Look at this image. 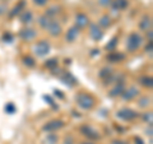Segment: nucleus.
I'll use <instances>...</instances> for the list:
<instances>
[{
  "mask_svg": "<svg viewBox=\"0 0 153 144\" xmlns=\"http://www.w3.org/2000/svg\"><path fill=\"white\" fill-rule=\"evenodd\" d=\"M76 103H78V106L83 110H91L94 103H96V99L93 96H91L88 93H79L76 96Z\"/></svg>",
  "mask_w": 153,
  "mask_h": 144,
  "instance_id": "1",
  "label": "nucleus"
},
{
  "mask_svg": "<svg viewBox=\"0 0 153 144\" xmlns=\"http://www.w3.org/2000/svg\"><path fill=\"white\" fill-rule=\"evenodd\" d=\"M142 42H143V38L139 33L137 32H133L129 35L128 37V41H126V49L129 52H134L137 51L139 47L142 46Z\"/></svg>",
  "mask_w": 153,
  "mask_h": 144,
  "instance_id": "2",
  "label": "nucleus"
},
{
  "mask_svg": "<svg viewBox=\"0 0 153 144\" xmlns=\"http://www.w3.org/2000/svg\"><path fill=\"white\" fill-rule=\"evenodd\" d=\"M138 115H139V114H138L137 111H134V110H131V108L125 107V108L119 110L117 114H116V116L119 119L124 120V121H131V120L138 117Z\"/></svg>",
  "mask_w": 153,
  "mask_h": 144,
  "instance_id": "3",
  "label": "nucleus"
},
{
  "mask_svg": "<svg viewBox=\"0 0 153 144\" xmlns=\"http://www.w3.org/2000/svg\"><path fill=\"white\" fill-rule=\"evenodd\" d=\"M50 49H51V46L49 44V41H40L38 44L35 46V52H36V55L37 56H40V57H44L46 56L47 54L50 52Z\"/></svg>",
  "mask_w": 153,
  "mask_h": 144,
  "instance_id": "4",
  "label": "nucleus"
},
{
  "mask_svg": "<svg viewBox=\"0 0 153 144\" xmlns=\"http://www.w3.org/2000/svg\"><path fill=\"white\" fill-rule=\"evenodd\" d=\"M63 126H64V121H61V120H51V121H49L46 125H44L42 130L49 131V133H54L56 130H59V129H61Z\"/></svg>",
  "mask_w": 153,
  "mask_h": 144,
  "instance_id": "5",
  "label": "nucleus"
},
{
  "mask_svg": "<svg viewBox=\"0 0 153 144\" xmlns=\"http://www.w3.org/2000/svg\"><path fill=\"white\" fill-rule=\"evenodd\" d=\"M18 36L21 37L23 41H32L33 38H36L37 32L35 30H32V28H23V30L19 31Z\"/></svg>",
  "mask_w": 153,
  "mask_h": 144,
  "instance_id": "6",
  "label": "nucleus"
},
{
  "mask_svg": "<svg viewBox=\"0 0 153 144\" xmlns=\"http://www.w3.org/2000/svg\"><path fill=\"white\" fill-rule=\"evenodd\" d=\"M46 30L49 31V33L51 36H59L60 33L63 32V27H61V24L57 21H50Z\"/></svg>",
  "mask_w": 153,
  "mask_h": 144,
  "instance_id": "7",
  "label": "nucleus"
},
{
  "mask_svg": "<svg viewBox=\"0 0 153 144\" xmlns=\"http://www.w3.org/2000/svg\"><path fill=\"white\" fill-rule=\"evenodd\" d=\"M89 35H91V37H92L94 41H100L103 37V32L101 30V27H98V24L92 23L91 27H89Z\"/></svg>",
  "mask_w": 153,
  "mask_h": 144,
  "instance_id": "8",
  "label": "nucleus"
},
{
  "mask_svg": "<svg viewBox=\"0 0 153 144\" xmlns=\"http://www.w3.org/2000/svg\"><path fill=\"white\" fill-rule=\"evenodd\" d=\"M138 96H139V89L137 87H129L128 89H124L121 97L125 101H131L135 97H138Z\"/></svg>",
  "mask_w": 153,
  "mask_h": 144,
  "instance_id": "9",
  "label": "nucleus"
},
{
  "mask_svg": "<svg viewBox=\"0 0 153 144\" xmlns=\"http://www.w3.org/2000/svg\"><path fill=\"white\" fill-rule=\"evenodd\" d=\"M88 24H89V19L85 14H83V13L76 14V17H75V27L76 28H85Z\"/></svg>",
  "mask_w": 153,
  "mask_h": 144,
  "instance_id": "10",
  "label": "nucleus"
},
{
  "mask_svg": "<svg viewBox=\"0 0 153 144\" xmlns=\"http://www.w3.org/2000/svg\"><path fill=\"white\" fill-rule=\"evenodd\" d=\"M80 131H82L85 137H88L91 139H98L100 138L98 131L94 130V129L92 126H89V125H83L82 128H80Z\"/></svg>",
  "mask_w": 153,
  "mask_h": 144,
  "instance_id": "11",
  "label": "nucleus"
},
{
  "mask_svg": "<svg viewBox=\"0 0 153 144\" xmlns=\"http://www.w3.org/2000/svg\"><path fill=\"white\" fill-rule=\"evenodd\" d=\"M60 79H61V82H63L64 84L69 85V87H71V85H74V84L78 83V80H76V78H75V76H74L73 74H71V73H69V71H66V73H64L63 75L60 76Z\"/></svg>",
  "mask_w": 153,
  "mask_h": 144,
  "instance_id": "12",
  "label": "nucleus"
},
{
  "mask_svg": "<svg viewBox=\"0 0 153 144\" xmlns=\"http://www.w3.org/2000/svg\"><path fill=\"white\" fill-rule=\"evenodd\" d=\"M78 35H79V28H76L75 26L70 27L68 32H66V36H65V40L68 42H74L76 38H78Z\"/></svg>",
  "mask_w": 153,
  "mask_h": 144,
  "instance_id": "13",
  "label": "nucleus"
},
{
  "mask_svg": "<svg viewBox=\"0 0 153 144\" xmlns=\"http://www.w3.org/2000/svg\"><path fill=\"white\" fill-rule=\"evenodd\" d=\"M139 28L142 31H151L152 28V18L149 16H143V18L140 19L139 22Z\"/></svg>",
  "mask_w": 153,
  "mask_h": 144,
  "instance_id": "14",
  "label": "nucleus"
},
{
  "mask_svg": "<svg viewBox=\"0 0 153 144\" xmlns=\"http://www.w3.org/2000/svg\"><path fill=\"white\" fill-rule=\"evenodd\" d=\"M25 7H26V0H21V1L17 4V7H14L12 9V12L9 13V17L14 18L16 16H18V14H21L23 10H25Z\"/></svg>",
  "mask_w": 153,
  "mask_h": 144,
  "instance_id": "15",
  "label": "nucleus"
},
{
  "mask_svg": "<svg viewBox=\"0 0 153 144\" xmlns=\"http://www.w3.org/2000/svg\"><path fill=\"white\" fill-rule=\"evenodd\" d=\"M124 89H125V85H124V83L121 82V83H117L115 87L110 91V96L111 97H116V96H121L123 92H124Z\"/></svg>",
  "mask_w": 153,
  "mask_h": 144,
  "instance_id": "16",
  "label": "nucleus"
},
{
  "mask_svg": "<svg viewBox=\"0 0 153 144\" xmlns=\"http://www.w3.org/2000/svg\"><path fill=\"white\" fill-rule=\"evenodd\" d=\"M19 19H21L22 23H25V24H28V23H31L33 21V14L32 12L30 10H23L21 13V16H19Z\"/></svg>",
  "mask_w": 153,
  "mask_h": 144,
  "instance_id": "17",
  "label": "nucleus"
},
{
  "mask_svg": "<svg viewBox=\"0 0 153 144\" xmlns=\"http://www.w3.org/2000/svg\"><path fill=\"white\" fill-rule=\"evenodd\" d=\"M124 59H125V55L120 54V52H111L110 55H107V60L111 61V63H119Z\"/></svg>",
  "mask_w": 153,
  "mask_h": 144,
  "instance_id": "18",
  "label": "nucleus"
},
{
  "mask_svg": "<svg viewBox=\"0 0 153 144\" xmlns=\"http://www.w3.org/2000/svg\"><path fill=\"white\" fill-rule=\"evenodd\" d=\"M112 8L115 9V10H120V9H125L128 5H129V1L128 0H114V1L111 3Z\"/></svg>",
  "mask_w": 153,
  "mask_h": 144,
  "instance_id": "19",
  "label": "nucleus"
},
{
  "mask_svg": "<svg viewBox=\"0 0 153 144\" xmlns=\"http://www.w3.org/2000/svg\"><path fill=\"white\" fill-rule=\"evenodd\" d=\"M110 26H111V18H110L107 14H105V16H102L101 18H100V21H98V27L108 28Z\"/></svg>",
  "mask_w": 153,
  "mask_h": 144,
  "instance_id": "20",
  "label": "nucleus"
},
{
  "mask_svg": "<svg viewBox=\"0 0 153 144\" xmlns=\"http://www.w3.org/2000/svg\"><path fill=\"white\" fill-rule=\"evenodd\" d=\"M60 10H61V8H60L59 5H52V7H50V8L46 10L45 16H46V17H49V18H52V17H55Z\"/></svg>",
  "mask_w": 153,
  "mask_h": 144,
  "instance_id": "21",
  "label": "nucleus"
},
{
  "mask_svg": "<svg viewBox=\"0 0 153 144\" xmlns=\"http://www.w3.org/2000/svg\"><path fill=\"white\" fill-rule=\"evenodd\" d=\"M51 19L49 17H46V16H41L40 18H38V24H40V27L42 28V30H46L47 26H49V23H50Z\"/></svg>",
  "mask_w": 153,
  "mask_h": 144,
  "instance_id": "22",
  "label": "nucleus"
},
{
  "mask_svg": "<svg viewBox=\"0 0 153 144\" xmlns=\"http://www.w3.org/2000/svg\"><path fill=\"white\" fill-rule=\"evenodd\" d=\"M4 111H5L8 115H13V114H16L17 107L13 102H8V103H5V106H4Z\"/></svg>",
  "mask_w": 153,
  "mask_h": 144,
  "instance_id": "23",
  "label": "nucleus"
},
{
  "mask_svg": "<svg viewBox=\"0 0 153 144\" xmlns=\"http://www.w3.org/2000/svg\"><path fill=\"white\" fill-rule=\"evenodd\" d=\"M44 144H57V135L56 134H47Z\"/></svg>",
  "mask_w": 153,
  "mask_h": 144,
  "instance_id": "24",
  "label": "nucleus"
},
{
  "mask_svg": "<svg viewBox=\"0 0 153 144\" xmlns=\"http://www.w3.org/2000/svg\"><path fill=\"white\" fill-rule=\"evenodd\" d=\"M139 82H140V84L142 85H144V87H148V88H151L152 85H153V80H152V78L151 76H142V78L139 79Z\"/></svg>",
  "mask_w": 153,
  "mask_h": 144,
  "instance_id": "25",
  "label": "nucleus"
},
{
  "mask_svg": "<svg viewBox=\"0 0 153 144\" xmlns=\"http://www.w3.org/2000/svg\"><path fill=\"white\" fill-rule=\"evenodd\" d=\"M117 42H119V38L117 37H112L111 40H110V42L106 45V50H108V51H114L115 50V47H116V45H117Z\"/></svg>",
  "mask_w": 153,
  "mask_h": 144,
  "instance_id": "26",
  "label": "nucleus"
},
{
  "mask_svg": "<svg viewBox=\"0 0 153 144\" xmlns=\"http://www.w3.org/2000/svg\"><path fill=\"white\" fill-rule=\"evenodd\" d=\"M23 64L28 66V68H33L36 65V61L32 56H26V57H23Z\"/></svg>",
  "mask_w": 153,
  "mask_h": 144,
  "instance_id": "27",
  "label": "nucleus"
},
{
  "mask_svg": "<svg viewBox=\"0 0 153 144\" xmlns=\"http://www.w3.org/2000/svg\"><path fill=\"white\" fill-rule=\"evenodd\" d=\"M57 66V59H50V60H47L46 63H45V68L47 69H55Z\"/></svg>",
  "mask_w": 153,
  "mask_h": 144,
  "instance_id": "28",
  "label": "nucleus"
},
{
  "mask_svg": "<svg viewBox=\"0 0 153 144\" xmlns=\"http://www.w3.org/2000/svg\"><path fill=\"white\" fill-rule=\"evenodd\" d=\"M138 103H139V106L140 107H148L151 105V98L149 97H142V98H139V101H138Z\"/></svg>",
  "mask_w": 153,
  "mask_h": 144,
  "instance_id": "29",
  "label": "nucleus"
},
{
  "mask_svg": "<svg viewBox=\"0 0 153 144\" xmlns=\"http://www.w3.org/2000/svg\"><path fill=\"white\" fill-rule=\"evenodd\" d=\"M143 120L147 122V124H149V126H152V124H153V115L152 112H144L143 114Z\"/></svg>",
  "mask_w": 153,
  "mask_h": 144,
  "instance_id": "30",
  "label": "nucleus"
},
{
  "mask_svg": "<svg viewBox=\"0 0 153 144\" xmlns=\"http://www.w3.org/2000/svg\"><path fill=\"white\" fill-rule=\"evenodd\" d=\"M111 74H112V73H111V70L107 69V68H105V69H102L101 71H100V78H102V79H107Z\"/></svg>",
  "mask_w": 153,
  "mask_h": 144,
  "instance_id": "31",
  "label": "nucleus"
},
{
  "mask_svg": "<svg viewBox=\"0 0 153 144\" xmlns=\"http://www.w3.org/2000/svg\"><path fill=\"white\" fill-rule=\"evenodd\" d=\"M13 38H14L13 35H10L9 32H5V33L3 35V41L7 42V44H12V42H13Z\"/></svg>",
  "mask_w": 153,
  "mask_h": 144,
  "instance_id": "32",
  "label": "nucleus"
},
{
  "mask_svg": "<svg viewBox=\"0 0 153 144\" xmlns=\"http://www.w3.org/2000/svg\"><path fill=\"white\" fill-rule=\"evenodd\" d=\"M44 99L45 101H47V102H49V105L50 106H52L54 108H57V105H55V102H54V99H52L50 96H44Z\"/></svg>",
  "mask_w": 153,
  "mask_h": 144,
  "instance_id": "33",
  "label": "nucleus"
},
{
  "mask_svg": "<svg viewBox=\"0 0 153 144\" xmlns=\"http://www.w3.org/2000/svg\"><path fill=\"white\" fill-rule=\"evenodd\" d=\"M7 12H8V5L5 3H1V4H0V17L4 16Z\"/></svg>",
  "mask_w": 153,
  "mask_h": 144,
  "instance_id": "34",
  "label": "nucleus"
},
{
  "mask_svg": "<svg viewBox=\"0 0 153 144\" xmlns=\"http://www.w3.org/2000/svg\"><path fill=\"white\" fill-rule=\"evenodd\" d=\"M33 3H35V5L37 7H45L47 3H49V0H33Z\"/></svg>",
  "mask_w": 153,
  "mask_h": 144,
  "instance_id": "35",
  "label": "nucleus"
},
{
  "mask_svg": "<svg viewBox=\"0 0 153 144\" xmlns=\"http://www.w3.org/2000/svg\"><path fill=\"white\" fill-rule=\"evenodd\" d=\"M111 3H112V0H98V4L101 7H108V5H111Z\"/></svg>",
  "mask_w": 153,
  "mask_h": 144,
  "instance_id": "36",
  "label": "nucleus"
},
{
  "mask_svg": "<svg viewBox=\"0 0 153 144\" xmlns=\"http://www.w3.org/2000/svg\"><path fill=\"white\" fill-rule=\"evenodd\" d=\"M64 144H74V138L71 135H66L65 140H64Z\"/></svg>",
  "mask_w": 153,
  "mask_h": 144,
  "instance_id": "37",
  "label": "nucleus"
},
{
  "mask_svg": "<svg viewBox=\"0 0 153 144\" xmlns=\"http://www.w3.org/2000/svg\"><path fill=\"white\" fill-rule=\"evenodd\" d=\"M146 52H147V54H149V55H152V52H153V45H152V42H148V45L146 47Z\"/></svg>",
  "mask_w": 153,
  "mask_h": 144,
  "instance_id": "38",
  "label": "nucleus"
},
{
  "mask_svg": "<svg viewBox=\"0 0 153 144\" xmlns=\"http://www.w3.org/2000/svg\"><path fill=\"white\" fill-rule=\"evenodd\" d=\"M55 96H57L59 98H61V99H64V94H63V92L61 91H59V89H55Z\"/></svg>",
  "mask_w": 153,
  "mask_h": 144,
  "instance_id": "39",
  "label": "nucleus"
},
{
  "mask_svg": "<svg viewBox=\"0 0 153 144\" xmlns=\"http://www.w3.org/2000/svg\"><path fill=\"white\" fill-rule=\"evenodd\" d=\"M134 142H135V144H144V142L140 138H134Z\"/></svg>",
  "mask_w": 153,
  "mask_h": 144,
  "instance_id": "40",
  "label": "nucleus"
},
{
  "mask_svg": "<svg viewBox=\"0 0 153 144\" xmlns=\"http://www.w3.org/2000/svg\"><path fill=\"white\" fill-rule=\"evenodd\" d=\"M112 144H128V142H125V140H115Z\"/></svg>",
  "mask_w": 153,
  "mask_h": 144,
  "instance_id": "41",
  "label": "nucleus"
},
{
  "mask_svg": "<svg viewBox=\"0 0 153 144\" xmlns=\"http://www.w3.org/2000/svg\"><path fill=\"white\" fill-rule=\"evenodd\" d=\"M147 37L149 38V42H152V30L151 31H147Z\"/></svg>",
  "mask_w": 153,
  "mask_h": 144,
  "instance_id": "42",
  "label": "nucleus"
},
{
  "mask_svg": "<svg viewBox=\"0 0 153 144\" xmlns=\"http://www.w3.org/2000/svg\"><path fill=\"white\" fill-rule=\"evenodd\" d=\"M147 135L152 137V126H149V129H148V130H147Z\"/></svg>",
  "mask_w": 153,
  "mask_h": 144,
  "instance_id": "43",
  "label": "nucleus"
},
{
  "mask_svg": "<svg viewBox=\"0 0 153 144\" xmlns=\"http://www.w3.org/2000/svg\"><path fill=\"white\" fill-rule=\"evenodd\" d=\"M83 144H92V143H83Z\"/></svg>",
  "mask_w": 153,
  "mask_h": 144,
  "instance_id": "44",
  "label": "nucleus"
},
{
  "mask_svg": "<svg viewBox=\"0 0 153 144\" xmlns=\"http://www.w3.org/2000/svg\"><path fill=\"white\" fill-rule=\"evenodd\" d=\"M1 1H8V0H1Z\"/></svg>",
  "mask_w": 153,
  "mask_h": 144,
  "instance_id": "45",
  "label": "nucleus"
}]
</instances>
